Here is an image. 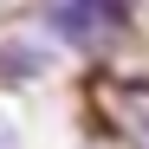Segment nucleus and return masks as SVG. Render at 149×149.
Segmentation results:
<instances>
[{
	"instance_id": "nucleus-1",
	"label": "nucleus",
	"mask_w": 149,
	"mask_h": 149,
	"mask_svg": "<svg viewBox=\"0 0 149 149\" xmlns=\"http://www.w3.org/2000/svg\"><path fill=\"white\" fill-rule=\"evenodd\" d=\"M45 26L65 45H104L123 33V0H52Z\"/></svg>"
},
{
	"instance_id": "nucleus-2",
	"label": "nucleus",
	"mask_w": 149,
	"mask_h": 149,
	"mask_svg": "<svg viewBox=\"0 0 149 149\" xmlns=\"http://www.w3.org/2000/svg\"><path fill=\"white\" fill-rule=\"evenodd\" d=\"M136 143H143V149H149V117H136Z\"/></svg>"
},
{
	"instance_id": "nucleus-3",
	"label": "nucleus",
	"mask_w": 149,
	"mask_h": 149,
	"mask_svg": "<svg viewBox=\"0 0 149 149\" xmlns=\"http://www.w3.org/2000/svg\"><path fill=\"white\" fill-rule=\"evenodd\" d=\"M0 149H13V136H7V130H0Z\"/></svg>"
}]
</instances>
